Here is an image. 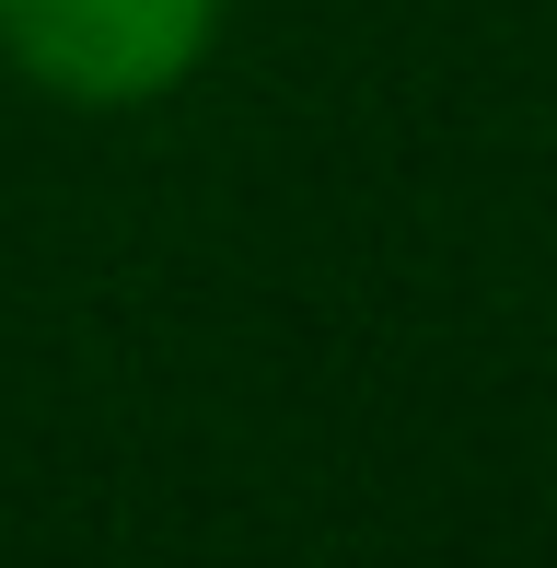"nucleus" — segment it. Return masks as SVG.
<instances>
[{"mask_svg":"<svg viewBox=\"0 0 557 568\" xmlns=\"http://www.w3.org/2000/svg\"><path fill=\"white\" fill-rule=\"evenodd\" d=\"M221 36V0H0V47L70 105H151Z\"/></svg>","mask_w":557,"mask_h":568,"instance_id":"1","label":"nucleus"}]
</instances>
